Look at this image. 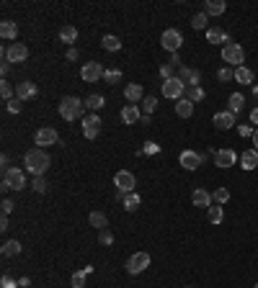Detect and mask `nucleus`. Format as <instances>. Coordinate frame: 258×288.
<instances>
[{"instance_id":"79ce46f5","label":"nucleus","mask_w":258,"mask_h":288,"mask_svg":"<svg viewBox=\"0 0 258 288\" xmlns=\"http://www.w3.org/2000/svg\"><path fill=\"white\" fill-rule=\"evenodd\" d=\"M217 80H220V82L235 80V70H232V67H220V70H217Z\"/></svg>"},{"instance_id":"6e6552de","label":"nucleus","mask_w":258,"mask_h":288,"mask_svg":"<svg viewBox=\"0 0 258 288\" xmlns=\"http://www.w3.org/2000/svg\"><path fill=\"white\" fill-rule=\"evenodd\" d=\"M183 90H186V85H183V80H181L178 75L163 82V98H170V101H181V98H183Z\"/></svg>"},{"instance_id":"ddd939ff","label":"nucleus","mask_w":258,"mask_h":288,"mask_svg":"<svg viewBox=\"0 0 258 288\" xmlns=\"http://www.w3.org/2000/svg\"><path fill=\"white\" fill-rule=\"evenodd\" d=\"M36 93H39L36 82H31V80L16 82V98H18L21 103H24V101H31V98H36Z\"/></svg>"},{"instance_id":"3c124183","label":"nucleus","mask_w":258,"mask_h":288,"mask_svg":"<svg viewBox=\"0 0 258 288\" xmlns=\"http://www.w3.org/2000/svg\"><path fill=\"white\" fill-rule=\"evenodd\" d=\"M250 124H255V129H258V106L250 111Z\"/></svg>"},{"instance_id":"aec40b11","label":"nucleus","mask_w":258,"mask_h":288,"mask_svg":"<svg viewBox=\"0 0 258 288\" xmlns=\"http://www.w3.org/2000/svg\"><path fill=\"white\" fill-rule=\"evenodd\" d=\"M191 201H194V206H202V209H209V206H214V201H212V193H207L204 188H197V190H194Z\"/></svg>"},{"instance_id":"1a4fd4ad","label":"nucleus","mask_w":258,"mask_h":288,"mask_svg":"<svg viewBox=\"0 0 258 288\" xmlns=\"http://www.w3.org/2000/svg\"><path fill=\"white\" fill-rule=\"evenodd\" d=\"M150 268V255L147 252H135L132 257L126 260V273L129 275H140Z\"/></svg>"},{"instance_id":"5fc2aeb1","label":"nucleus","mask_w":258,"mask_h":288,"mask_svg":"<svg viewBox=\"0 0 258 288\" xmlns=\"http://www.w3.org/2000/svg\"><path fill=\"white\" fill-rule=\"evenodd\" d=\"M68 59H70V62H75V59H78V49H73V47H70V49H68Z\"/></svg>"},{"instance_id":"7c9ffc66","label":"nucleus","mask_w":258,"mask_h":288,"mask_svg":"<svg viewBox=\"0 0 258 288\" xmlns=\"http://www.w3.org/2000/svg\"><path fill=\"white\" fill-rule=\"evenodd\" d=\"M176 114H178L181 119H188V116L194 114V103H191V101H186V98H181V101L176 103Z\"/></svg>"},{"instance_id":"f03ea898","label":"nucleus","mask_w":258,"mask_h":288,"mask_svg":"<svg viewBox=\"0 0 258 288\" xmlns=\"http://www.w3.org/2000/svg\"><path fill=\"white\" fill-rule=\"evenodd\" d=\"M83 111H85V101L75 98V95H68L59 101V116L64 121H78L83 119Z\"/></svg>"},{"instance_id":"473e14b6","label":"nucleus","mask_w":258,"mask_h":288,"mask_svg":"<svg viewBox=\"0 0 258 288\" xmlns=\"http://www.w3.org/2000/svg\"><path fill=\"white\" fill-rule=\"evenodd\" d=\"M85 106H88V108L93 111V114H98V111H101V108L106 106V98H103V95H96V93H93V95H88V98H85Z\"/></svg>"},{"instance_id":"f704fd0d","label":"nucleus","mask_w":258,"mask_h":288,"mask_svg":"<svg viewBox=\"0 0 258 288\" xmlns=\"http://www.w3.org/2000/svg\"><path fill=\"white\" fill-rule=\"evenodd\" d=\"M207 41H209V44H222V41H227V34H225L222 29L214 26V29L207 31Z\"/></svg>"},{"instance_id":"6e6d98bb","label":"nucleus","mask_w":258,"mask_h":288,"mask_svg":"<svg viewBox=\"0 0 258 288\" xmlns=\"http://www.w3.org/2000/svg\"><path fill=\"white\" fill-rule=\"evenodd\" d=\"M6 229H8V216L0 219V232H6Z\"/></svg>"},{"instance_id":"4468645a","label":"nucleus","mask_w":258,"mask_h":288,"mask_svg":"<svg viewBox=\"0 0 258 288\" xmlns=\"http://www.w3.org/2000/svg\"><path fill=\"white\" fill-rule=\"evenodd\" d=\"M83 134H85V139H96L101 134V119H98V114H91V116L83 119Z\"/></svg>"},{"instance_id":"f257e3e1","label":"nucleus","mask_w":258,"mask_h":288,"mask_svg":"<svg viewBox=\"0 0 258 288\" xmlns=\"http://www.w3.org/2000/svg\"><path fill=\"white\" fill-rule=\"evenodd\" d=\"M24 165H26V170L34 175V178H39V175H44L47 167H49V154L41 149V147L29 149V152L24 154Z\"/></svg>"},{"instance_id":"2f4dec72","label":"nucleus","mask_w":258,"mask_h":288,"mask_svg":"<svg viewBox=\"0 0 258 288\" xmlns=\"http://www.w3.org/2000/svg\"><path fill=\"white\" fill-rule=\"evenodd\" d=\"M16 255H21V242L18 239H8L3 245V257H16Z\"/></svg>"},{"instance_id":"423d86ee","label":"nucleus","mask_w":258,"mask_h":288,"mask_svg":"<svg viewBox=\"0 0 258 288\" xmlns=\"http://www.w3.org/2000/svg\"><path fill=\"white\" fill-rule=\"evenodd\" d=\"M181 44H183V36H181L178 29H165V31H163V36H160V47H163L165 52L176 54V52L181 49Z\"/></svg>"},{"instance_id":"72a5a7b5","label":"nucleus","mask_w":258,"mask_h":288,"mask_svg":"<svg viewBox=\"0 0 258 288\" xmlns=\"http://www.w3.org/2000/svg\"><path fill=\"white\" fill-rule=\"evenodd\" d=\"M121 206H124L126 211H137V209H140V193H126L124 201H121Z\"/></svg>"},{"instance_id":"680f3d73","label":"nucleus","mask_w":258,"mask_h":288,"mask_svg":"<svg viewBox=\"0 0 258 288\" xmlns=\"http://www.w3.org/2000/svg\"><path fill=\"white\" fill-rule=\"evenodd\" d=\"M253 95H258V85H255V87H253Z\"/></svg>"},{"instance_id":"c756f323","label":"nucleus","mask_w":258,"mask_h":288,"mask_svg":"<svg viewBox=\"0 0 258 288\" xmlns=\"http://www.w3.org/2000/svg\"><path fill=\"white\" fill-rule=\"evenodd\" d=\"M207 219L212 221V224H222V219H225V209L222 206H209V211H207Z\"/></svg>"},{"instance_id":"20e7f679","label":"nucleus","mask_w":258,"mask_h":288,"mask_svg":"<svg viewBox=\"0 0 258 288\" xmlns=\"http://www.w3.org/2000/svg\"><path fill=\"white\" fill-rule=\"evenodd\" d=\"M26 188V175L18 167H8L3 172V190H24Z\"/></svg>"},{"instance_id":"de8ad7c7","label":"nucleus","mask_w":258,"mask_h":288,"mask_svg":"<svg viewBox=\"0 0 258 288\" xmlns=\"http://www.w3.org/2000/svg\"><path fill=\"white\" fill-rule=\"evenodd\" d=\"M6 111H8V114H21V101H18V98L8 101V103H6Z\"/></svg>"},{"instance_id":"9d476101","label":"nucleus","mask_w":258,"mask_h":288,"mask_svg":"<svg viewBox=\"0 0 258 288\" xmlns=\"http://www.w3.org/2000/svg\"><path fill=\"white\" fill-rule=\"evenodd\" d=\"M103 75H106V70H103L101 62H85L83 70H80V77L85 82H98V80H103Z\"/></svg>"},{"instance_id":"4c0bfd02","label":"nucleus","mask_w":258,"mask_h":288,"mask_svg":"<svg viewBox=\"0 0 258 288\" xmlns=\"http://www.w3.org/2000/svg\"><path fill=\"white\" fill-rule=\"evenodd\" d=\"M212 201H214V204H217V206H222V204H227V201H230V190H227V188H217V190H214V193H212Z\"/></svg>"},{"instance_id":"9b49d317","label":"nucleus","mask_w":258,"mask_h":288,"mask_svg":"<svg viewBox=\"0 0 258 288\" xmlns=\"http://www.w3.org/2000/svg\"><path fill=\"white\" fill-rule=\"evenodd\" d=\"M178 162H181L183 170H197V167L204 165V154L194 152V149H183V152L178 154Z\"/></svg>"},{"instance_id":"09e8293b","label":"nucleus","mask_w":258,"mask_h":288,"mask_svg":"<svg viewBox=\"0 0 258 288\" xmlns=\"http://www.w3.org/2000/svg\"><path fill=\"white\" fill-rule=\"evenodd\" d=\"M0 209H3V216H8L13 211V201L11 198H3V204H0Z\"/></svg>"},{"instance_id":"f3484780","label":"nucleus","mask_w":258,"mask_h":288,"mask_svg":"<svg viewBox=\"0 0 258 288\" xmlns=\"http://www.w3.org/2000/svg\"><path fill=\"white\" fill-rule=\"evenodd\" d=\"M140 119H142L140 106L129 103V106H124V108H121V121H124V124H140Z\"/></svg>"},{"instance_id":"c03bdc74","label":"nucleus","mask_w":258,"mask_h":288,"mask_svg":"<svg viewBox=\"0 0 258 288\" xmlns=\"http://www.w3.org/2000/svg\"><path fill=\"white\" fill-rule=\"evenodd\" d=\"M238 134L245 139V137H250L253 139V134H255V126H250V124H238Z\"/></svg>"},{"instance_id":"a878e982","label":"nucleus","mask_w":258,"mask_h":288,"mask_svg":"<svg viewBox=\"0 0 258 288\" xmlns=\"http://www.w3.org/2000/svg\"><path fill=\"white\" fill-rule=\"evenodd\" d=\"M0 36H3V39H16L18 36L16 21H3V24H0Z\"/></svg>"},{"instance_id":"f8f14e48","label":"nucleus","mask_w":258,"mask_h":288,"mask_svg":"<svg viewBox=\"0 0 258 288\" xmlns=\"http://www.w3.org/2000/svg\"><path fill=\"white\" fill-rule=\"evenodd\" d=\"M57 142H59L57 129H52V126H41V129H36L34 144H39V147H49V144H57Z\"/></svg>"},{"instance_id":"4be33fe9","label":"nucleus","mask_w":258,"mask_h":288,"mask_svg":"<svg viewBox=\"0 0 258 288\" xmlns=\"http://www.w3.org/2000/svg\"><path fill=\"white\" fill-rule=\"evenodd\" d=\"M225 11H227L225 0H207V3H204V13L207 16H222Z\"/></svg>"},{"instance_id":"c9c22d12","label":"nucleus","mask_w":258,"mask_h":288,"mask_svg":"<svg viewBox=\"0 0 258 288\" xmlns=\"http://www.w3.org/2000/svg\"><path fill=\"white\" fill-rule=\"evenodd\" d=\"M207 24H209V16L202 11V13H197L191 18V29H197V31H202V29H207Z\"/></svg>"},{"instance_id":"8fccbe9b","label":"nucleus","mask_w":258,"mask_h":288,"mask_svg":"<svg viewBox=\"0 0 258 288\" xmlns=\"http://www.w3.org/2000/svg\"><path fill=\"white\" fill-rule=\"evenodd\" d=\"M0 285H3V288H16V280H13L11 275H3V280H0Z\"/></svg>"},{"instance_id":"4d7b16f0","label":"nucleus","mask_w":258,"mask_h":288,"mask_svg":"<svg viewBox=\"0 0 258 288\" xmlns=\"http://www.w3.org/2000/svg\"><path fill=\"white\" fill-rule=\"evenodd\" d=\"M8 70H11V62H3V64H0V72H3V75H8Z\"/></svg>"},{"instance_id":"39448f33","label":"nucleus","mask_w":258,"mask_h":288,"mask_svg":"<svg viewBox=\"0 0 258 288\" xmlns=\"http://www.w3.org/2000/svg\"><path fill=\"white\" fill-rule=\"evenodd\" d=\"M222 59L230 64V67H243V62H245V49L240 47V44L227 41L225 47H222Z\"/></svg>"},{"instance_id":"2eb2a0df","label":"nucleus","mask_w":258,"mask_h":288,"mask_svg":"<svg viewBox=\"0 0 258 288\" xmlns=\"http://www.w3.org/2000/svg\"><path fill=\"white\" fill-rule=\"evenodd\" d=\"M235 162H238V154H235L232 149H217V152H214V165H217V167L227 170Z\"/></svg>"},{"instance_id":"cd10ccee","label":"nucleus","mask_w":258,"mask_h":288,"mask_svg":"<svg viewBox=\"0 0 258 288\" xmlns=\"http://www.w3.org/2000/svg\"><path fill=\"white\" fill-rule=\"evenodd\" d=\"M59 41L75 44V41H78V29H75V26H62V29H59Z\"/></svg>"},{"instance_id":"dca6fc26","label":"nucleus","mask_w":258,"mask_h":288,"mask_svg":"<svg viewBox=\"0 0 258 288\" xmlns=\"http://www.w3.org/2000/svg\"><path fill=\"white\" fill-rule=\"evenodd\" d=\"M238 162H240V167L248 170V172L255 170V167H258V149H245L240 157H238Z\"/></svg>"},{"instance_id":"864d4df0","label":"nucleus","mask_w":258,"mask_h":288,"mask_svg":"<svg viewBox=\"0 0 258 288\" xmlns=\"http://www.w3.org/2000/svg\"><path fill=\"white\" fill-rule=\"evenodd\" d=\"M145 152H147V154H155V152H158V144H153V142H147Z\"/></svg>"},{"instance_id":"bf43d9fd","label":"nucleus","mask_w":258,"mask_h":288,"mask_svg":"<svg viewBox=\"0 0 258 288\" xmlns=\"http://www.w3.org/2000/svg\"><path fill=\"white\" fill-rule=\"evenodd\" d=\"M150 121H153V119H150V116H145V114H142V119H140V124H142V126H147Z\"/></svg>"},{"instance_id":"b1692460","label":"nucleus","mask_w":258,"mask_h":288,"mask_svg":"<svg viewBox=\"0 0 258 288\" xmlns=\"http://www.w3.org/2000/svg\"><path fill=\"white\" fill-rule=\"evenodd\" d=\"M235 80L243 82V85H253L255 75H253V70H248L245 64H243V67H235Z\"/></svg>"},{"instance_id":"e433bc0d","label":"nucleus","mask_w":258,"mask_h":288,"mask_svg":"<svg viewBox=\"0 0 258 288\" xmlns=\"http://www.w3.org/2000/svg\"><path fill=\"white\" fill-rule=\"evenodd\" d=\"M155 108H158V98H155V95H145V98H142V114H145V116H150Z\"/></svg>"},{"instance_id":"a211bd4d","label":"nucleus","mask_w":258,"mask_h":288,"mask_svg":"<svg viewBox=\"0 0 258 288\" xmlns=\"http://www.w3.org/2000/svg\"><path fill=\"white\" fill-rule=\"evenodd\" d=\"M214 126L227 131L235 126V114H230V111H220V114H214Z\"/></svg>"},{"instance_id":"37998d69","label":"nucleus","mask_w":258,"mask_h":288,"mask_svg":"<svg viewBox=\"0 0 258 288\" xmlns=\"http://www.w3.org/2000/svg\"><path fill=\"white\" fill-rule=\"evenodd\" d=\"M47 180H44V175H39V178H34V183H31V188H34V193H47Z\"/></svg>"},{"instance_id":"c85d7f7f","label":"nucleus","mask_w":258,"mask_h":288,"mask_svg":"<svg viewBox=\"0 0 258 288\" xmlns=\"http://www.w3.org/2000/svg\"><path fill=\"white\" fill-rule=\"evenodd\" d=\"M88 221H91V227H96L98 232L109 227V219H106V214H101V211H93V214L88 216Z\"/></svg>"},{"instance_id":"bb28decb","label":"nucleus","mask_w":258,"mask_h":288,"mask_svg":"<svg viewBox=\"0 0 258 288\" xmlns=\"http://www.w3.org/2000/svg\"><path fill=\"white\" fill-rule=\"evenodd\" d=\"M227 106H230V114H240L243 106H245L243 93H232V95H230V101H227Z\"/></svg>"},{"instance_id":"393cba45","label":"nucleus","mask_w":258,"mask_h":288,"mask_svg":"<svg viewBox=\"0 0 258 288\" xmlns=\"http://www.w3.org/2000/svg\"><path fill=\"white\" fill-rule=\"evenodd\" d=\"M101 47H103L106 52H119V49H121V41H119V36H114V34H106V36L101 39Z\"/></svg>"},{"instance_id":"a18cd8bd","label":"nucleus","mask_w":258,"mask_h":288,"mask_svg":"<svg viewBox=\"0 0 258 288\" xmlns=\"http://www.w3.org/2000/svg\"><path fill=\"white\" fill-rule=\"evenodd\" d=\"M173 72H176V67H173V64H170V62H168V64H163V67H160V77H163V80H170V77H176Z\"/></svg>"},{"instance_id":"ea45409f","label":"nucleus","mask_w":258,"mask_h":288,"mask_svg":"<svg viewBox=\"0 0 258 288\" xmlns=\"http://www.w3.org/2000/svg\"><path fill=\"white\" fill-rule=\"evenodd\" d=\"M85 275H88V270H85V268L83 270H75L73 278H70L73 280V288H85Z\"/></svg>"},{"instance_id":"412c9836","label":"nucleus","mask_w":258,"mask_h":288,"mask_svg":"<svg viewBox=\"0 0 258 288\" xmlns=\"http://www.w3.org/2000/svg\"><path fill=\"white\" fill-rule=\"evenodd\" d=\"M124 98L129 101V103H140L145 95H142V85L140 82H132V85H126L124 87Z\"/></svg>"},{"instance_id":"49530a36","label":"nucleus","mask_w":258,"mask_h":288,"mask_svg":"<svg viewBox=\"0 0 258 288\" xmlns=\"http://www.w3.org/2000/svg\"><path fill=\"white\" fill-rule=\"evenodd\" d=\"M98 239H101V245H106V247H109L111 242H114V234H111L109 229H101V232H98Z\"/></svg>"},{"instance_id":"0eeeda50","label":"nucleus","mask_w":258,"mask_h":288,"mask_svg":"<svg viewBox=\"0 0 258 288\" xmlns=\"http://www.w3.org/2000/svg\"><path fill=\"white\" fill-rule=\"evenodd\" d=\"M3 57H6V62H16V64H21V62H26L29 59V47L26 44H21V41H13L11 47H6L3 49Z\"/></svg>"},{"instance_id":"052dcab7","label":"nucleus","mask_w":258,"mask_h":288,"mask_svg":"<svg viewBox=\"0 0 258 288\" xmlns=\"http://www.w3.org/2000/svg\"><path fill=\"white\" fill-rule=\"evenodd\" d=\"M253 149H258V129H255V134H253Z\"/></svg>"},{"instance_id":"58836bf2","label":"nucleus","mask_w":258,"mask_h":288,"mask_svg":"<svg viewBox=\"0 0 258 288\" xmlns=\"http://www.w3.org/2000/svg\"><path fill=\"white\" fill-rule=\"evenodd\" d=\"M121 80V70L119 67H111V70H106V75H103V82H109V85H116Z\"/></svg>"},{"instance_id":"e2e57ef3","label":"nucleus","mask_w":258,"mask_h":288,"mask_svg":"<svg viewBox=\"0 0 258 288\" xmlns=\"http://www.w3.org/2000/svg\"><path fill=\"white\" fill-rule=\"evenodd\" d=\"M255 288H258V283H255Z\"/></svg>"},{"instance_id":"13d9d810","label":"nucleus","mask_w":258,"mask_h":288,"mask_svg":"<svg viewBox=\"0 0 258 288\" xmlns=\"http://www.w3.org/2000/svg\"><path fill=\"white\" fill-rule=\"evenodd\" d=\"M0 162H3V172L8 170V154H3V157H0Z\"/></svg>"},{"instance_id":"7ed1b4c3","label":"nucleus","mask_w":258,"mask_h":288,"mask_svg":"<svg viewBox=\"0 0 258 288\" xmlns=\"http://www.w3.org/2000/svg\"><path fill=\"white\" fill-rule=\"evenodd\" d=\"M114 185H116V198H119V201H124L126 193H135L137 180H135V175L129 172V170H119L114 175Z\"/></svg>"},{"instance_id":"a19ab883","label":"nucleus","mask_w":258,"mask_h":288,"mask_svg":"<svg viewBox=\"0 0 258 288\" xmlns=\"http://www.w3.org/2000/svg\"><path fill=\"white\" fill-rule=\"evenodd\" d=\"M0 95H3V101H6V103H8V101H13V85L3 80V82H0Z\"/></svg>"},{"instance_id":"603ef678","label":"nucleus","mask_w":258,"mask_h":288,"mask_svg":"<svg viewBox=\"0 0 258 288\" xmlns=\"http://www.w3.org/2000/svg\"><path fill=\"white\" fill-rule=\"evenodd\" d=\"M170 64H173V67H181V57H178V52H176V54H170Z\"/></svg>"},{"instance_id":"5701e85b","label":"nucleus","mask_w":258,"mask_h":288,"mask_svg":"<svg viewBox=\"0 0 258 288\" xmlns=\"http://www.w3.org/2000/svg\"><path fill=\"white\" fill-rule=\"evenodd\" d=\"M204 87L202 85H191V87H186V90H183V98L186 101H191V103H197V101H204Z\"/></svg>"},{"instance_id":"6ab92c4d","label":"nucleus","mask_w":258,"mask_h":288,"mask_svg":"<svg viewBox=\"0 0 258 288\" xmlns=\"http://www.w3.org/2000/svg\"><path fill=\"white\" fill-rule=\"evenodd\" d=\"M178 77L183 80V85H186V87H191V85H199V82H202V75H199V70H194V67H181Z\"/></svg>"}]
</instances>
